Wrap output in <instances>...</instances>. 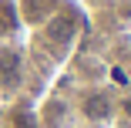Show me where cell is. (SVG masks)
<instances>
[{
	"label": "cell",
	"instance_id": "cell-2",
	"mask_svg": "<svg viewBox=\"0 0 131 128\" xmlns=\"http://www.w3.org/2000/svg\"><path fill=\"white\" fill-rule=\"evenodd\" d=\"M111 111H114V105H111V98L104 91H88L81 98V115L91 118V121H108Z\"/></svg>",
	"mask_w": 131,
	"mask_h": 128
},
{
	"label": "cell",
	"instance_id": "cell-7",
	"mask_svg": "<svg viewBox=\"0 0 131 128\" xmlns=\"http://www.w3.org/2000/svg\"><path fill=\"white\" fill-rule=\"evenodd\" d=\"M124 111H128V115H131V101H124Z\"/></svg>",
	"mask_w": 131,
	"mask_h": 128
},
{
	"label": "cell",
	"instance_id": "cell-1",
	"mask_svg": "<svg viewBox=\"0 0 131 128\" xmlns=\"http://www.w3.org/2000/svg\"><path fill=\"white\" fill-rule=\"evenodd\" d=\"M24 81V57L17 47H0V88L14 91Z\"/></svg>",
	"mask_w": 131,
	"mask_h": 128
},
{
	"label": "cell",
	"instance_id": "cell-4",
	"mask_svg": "<svg viewBox=\"0 0 131 128\" xmlns=\"http://www.w3.org/2000/svg\"><path fill=\"white\" fill-rule=\"evenodd\" d=\"M7 125L10 128H40V115L34 108H27V105H17V108H10Z\"/></svg>",
	"mask_w": 131,
	"mask_h": 128
},
{
	"label": "cell",
	"instance_id": "cell-6",
	"mask_svg": "<svg viewBox=\"0 0 131 128\" xmlns=\"http://www.w3.org/2000/svg\"><path fill=\"white\" fill-rule=\"evenodd\" d=\"M14 31H17V10H14L10 0H4V4H0V37H7Z\"/></svg>",
	"mask_w": 131,
	"mask_h": 128
},
{
	"label": "cell",
	"instance_id": "cell-5",
	"mask_svg": "<svg viewBox=\"0 0 131 128\" xmlns=\"http://www.w3.org/2000/svg\"><path fill=\"white\" fill-rule=\"evenodd\" d=\"M50 10H54V0H24V17H27L30 24L44 20Z\"/></svg>",
	"mask_w": 131,
	"mask_h": 128
},
{
	"label": "cell",
	"instance_id": "cell-3",
	"mask_svg": "<svg viewBox=\"0 0 131 128\" xmlns=\"http://www.w3.org/2000/svg\"><path fill=\"white\" fill-rule=\"evenodd\" d=\"M74 34H77V17H74L71 10H61V14L50 17V24H47V37H50V41L67 44Z\"/></svg>",
	"mask_w": 131,
	"mask_h": 128
}]
</instances>
